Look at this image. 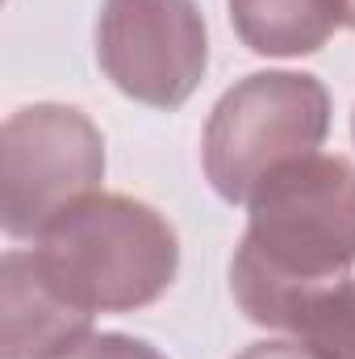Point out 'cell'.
<instances>
[{
	"mask_svg": "<svg viewBox=\"0 0 355 359\" xmlns=\"http://www.w3.org/2000/svg\"><path fill=\"white\" fill-rule=\"evenodd\" d=\"M251 222L230 264L239 309L267 330L355 271V168L343 155H305L260 180Z\"/></svg>",
	"mask_w": 355,
	"mask_h": 359,
	"instance_id": "6da1fadb",
	"label": "cell"
},
{
	"mask_svg": "<svg viewBox=\"0 0 355 359\" xmlns=\"http://www.w3.org/2000/svg\"><path fill=\"white\" fill-rule=\"evenodd\" d=\"M34 259L76 309L92 318L130 313L172 288L180 238L155 205L88 192L34 238Z\"/></svg>",
	"mask_w": 355,
	"mask_h": 359,
	"instance_id": "7a4b0ae2",
	"label": "cell"
},
{
	"mask_svg": "<svg viewBox=\"0 0 355 359\" xmlns=\"http://www.w3.org/2000/svg\"><path fill=\"white\" fill-rule=\"evenodd\" d=\"M330 134V92L305 72H255L226 92L201 138L213 192L230 205L251 201L260 180L293 159L318 155Z\"/></svg>",
	"mask_w": 355,
	"mask_h": 359,
	"instance_id": "3957f363",
	"label": "cell"
},
{
	"mask_svg": "<svg viewBox=\"0 0 355 359\" xmlns=\"http://www.w3.org/2000/svg\"><path fill=\"white\" fill-rule=\"evenodd\" d=\"M105 180V138L72 104H25L0 130V222L8 238H38L67 205Z\"/></svg>",
	"mask_w": 355,
	"mask_h": 359,
	"instance_id": "277c9868",
	"label": "cell"
},
{
	"mask_svg": "<svg viewBox=\"0 0 355 359\" xmlns=\"http://www.w3.org/2000/svg\"><path fill=\"white\" fill-rule=\"evenodd\" d=\"M96 63L121 96L151 109H180L209 67L196 0H105L96 17Z\"/></svg>",
	"mask_w": 355,
	"mask_h": 359,
	"instance_id": "5b68a950",
	"label": "cell"
},
{
	"mask_svg": "<svg viewBox=\"0 0 355 359\" xmlns=\"http://www.w3.org/2000/svg\"><path fill=\"white\" fill-rule=\"evenodd\" d=\"M92 334V313L76 309L38 268L34 251L0 264V359H59Z\"/></svg>",
	"mask_w": 355,
	"mask_h": 359,
	"instance_id": "8992f818",
	"label": "cell"
},
{
	"mask_svg": "<svg viewBox=\"0 0 355 359\" xmlns=\"http://www.w3.org/2000/svg\"><path fill=\"white\" fill-rule=\"evenodd\" d=\"M239 42L264 59H301L343 29L339 0H226Z\"/></svg>",
	"mask_w": 355,
	"mask_h": 359,
	"instance_id": "52a82bcc",
	"label": "cell"
},
{
	"mask_svg": "<svg viewBox=\"0 0 355 359\" xmlns=\"http://www.w3.org/2000/svg\"><path fill=\"white\" fill-rule=\"evenodd\" d=\"M288 334L318 359H355V271L314 292L297 309Z\"/></svg>",
	"mask_w": 355,
	"mask_h": 359,
	"instance_id": "ba28073f",
	"label": "cell"
},
{
	"mask_svg": "<svg viewBox=\"0 0 355 359\" xmlns=\"http://www.w3.org/2000/svg\"><path fill=\"white\" fill-rule=\"evenodd\" d=\"M59 359H168V355L155 351L142 339H130V334H96L92 330L84 343H76L67 355H59Z\"/></svg>",
	"mask_w": 355,
	"mask_h": 359,
	"instance_id": "9c48e42d",
	"label": "cell"
},
{
	"mask_svg": "<svg viewBox=\"0 0 355 359\" xmlns=\"http://www.w3.org/2000/svg\"><path fill=\"white\" fill-rule=\"evenodd\" d=\"M234 359H318V355L305 351L301 343H251L247 351H239Z\"/></svg>",
	"mask_w": 355,
	"mask_h": 359,
	"instance_id": "30bf717a",
	"label": "cell"
},
{
	"mask_svg": "<svg viewBox=\"0 0 355 359\" xmlns=\"http://www.w3.org/2000/svg\"><path fill=\"white\" fill-rule=\"evenodd\" d=\"M343 4V29H355V0H339Z\"/></svg>",
	"mask_w": 355,
	"mask_h": 359,
	"instance_id": "8fae6325",
	"label": "cell"
},
{
	"mask_svg": "<svg viewBox=\"0 0 355 359\" xmlns=\"http://www.w3.org/2000/svg\"><path fill=\"white\" fill-rule=\"evenodd\" d=\"M351 134H355V117H351Z\"/></svg>",
	"mask_w": 355,
	"mask_h": 359,
	"instance_id": "7c38bea8",
	"label": "cell"
}]
</instances>
